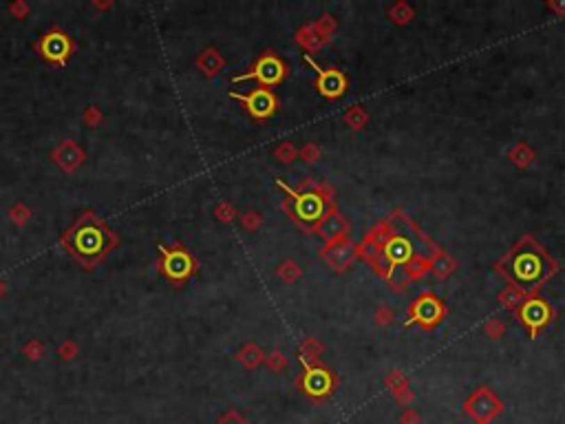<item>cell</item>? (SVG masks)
I'll list each match as a JSON object with an SVG mask.
<instances>
[{
  "mask_svg": "<svg viewBox=\"0 0 565 424\" xmlns=\"http://www.w3.org/2000/svg\"><path fill=\"white\" fill-rule=\"evenodd\" d=\"M64 243H67L69 252L75 256V259L84 263L86 267H91L111 250L113 235L104 223L95 219V217L86 214L69 230Z\"/></svg>",
  "mask_w": 565,
  "mask_h": 424,
  "instance_id": "obj_1",
  "label": "cell"
},
{
  "mask_svg": "<svg viewBox=\"0 0 565 424\" xmlns=\"http://www.w3.org/2000/svg\"><path fill=\"white\" fill-rule=\"evenodd\" d=\"M546 274H548V263L543 259V254L536 248H523L515 254V259H512V276L525 288L539 285V281H543Z\"/></svg>",
  "mask_w": 565,
  "mask_h": 424,
  "instance_id": "obj_2",
  "label": "cell"
},
{
  "mask_svg": "<svg viewBox=\"0 0 565 424\" xmlns=\"http://www.w3.org/2000/svg\"><path fill=\"white\" fill-rule=\"evenodd\" d=\"M278 186L292 197L294 217H296L301 223L314 226V223H318L320 219H325V217H327V201L320 197L318 192H312V190L310 192H294L282 182H278Z\"/></svg>",
  "mask_w": 565,
  "mask_h": 424,
  "instance_id": "obj_3",
  "label": "cell"
},
{
  "mask_svg": "<svg viewBox=\"0 0 565 424\" xmlns=\"http://www.w3.org/2000/svg\"><path fill=\"white\" fill-rule=\"evenodd\" d=\"M282 75H285V67L276 56H263L259 62L254 64L252 71L243 73V75H234V82H246V80H256L261 86H276Z\"/></svg>",
  "mask_w": 565,
  "mask_h": 424,
  "instance_id": "obj_4",
  "label": "cell"
},
{
  "mask_svg": "<svg viewBox=\"0 0 565 424\" xmlns=\"http://www.w3.org/2000/svg\"><path fill=\"white\" fill-rule=\"evenodd\" d=\"M230 95L243 102L254 120H267L272 118L276 111V95L272 91H267V88H254L248 95H241V93H230Z\"/></svg>",
  "mask_w": 565,
  "mask_h": 424,
  "instance_id": "obj_5",
  "label": "cell"
},
{
  "mask_svg": "<svg viewBox=\"0 0 565 424\" xmlns=\"http://www.w3.org/2000/svg\"><path fill=\"white\" fill-rule=\"evenodd\" d=\"M305 62L310 64V67L316 71V86H318V91L320 95H325V97H340L344 93V88H347V80H344V75L336 69H320L318 64L310 58V56H305Z\"/></svg>",
  "mask_w": 565,
  "mask_h": 424,
  "instance_id": "obj_6",
  "label": "cell"
},
{
  "mask_svg": "<svg viewBox=\"0 0 565 424\" xmlns=\"http://www.w3.org/2000/svg\"><path fill=\"white\" fill-rule=\"evenodd\" d=\"M164 252V274L168 276L170 281H186L192 269H195V263H192L190 254L184 250H161Z\"/></svg>",
  "mask_w": 565,
  "mask_h": 424,
  "instance_id": "obj_7",
  "label": "cell"
},
{
  "mask_svg": "<svg viewBox=\"0 0 565 424\" xmlns=\"http://www.w3.org/2000/svg\"><path fill=\"white\" fill-rule=\"evenodd\" d=\"M71 40L67 33L62 31H49L40 40V54L49 62H64L71 56Z\"/></svg>",
  "mask_w": 565,
  "mask_h": 424,
  "instance_id": "obj_8",
  "label": "cell"
},
{
  "mask_svg": "<svg viewBox=\"0 0 565 424\" xmlns=\"http://www.w3.org/2000/svg\"><path fill=\"white\" fill-rule=\"evenodd\" d=\"M442 305L438 299H433V297H422L415 305H413V320L415 323H422V325H427L431 327L433 323H438L440 316H442Z\"/></svg>",
  "mask_w": 565,
  "mask_h": 424,
  "instance_id": "obj_9",
  "label": "cell"
},
{
  "mask_svg": "<svg viewBox=\"0 0 565 424\" xmlns=\"http://www.w3.org/2000/svg\"><path fill=\"white\" fill-rule=\"evenodd\" d=\"M521 320L525 325L530 327V331L534 333L541 325H546L548 320H550V307L543 303V301H539V299H532L528 301L523 307H521Z\"/></svg>",
  "mask_w": 565,
  "mask_h": 424,
  "instance_id": "obj_10",
  "label": "cell"
},
{
  "mask_svg": "<svg viewBox=\"0 0 565 424\" xmlns=\"http://www.w3.org/2000/svg\"><path fill=\"white\" fill-rule=\"evenodd\" d=\"M384 254H387L389 263H393L397 267V265H404L411 259V254H413V246H411V241L404 239V237H393L387 243V248H384Z\"/></svg>",
  "mask_w": 565,
  "mask_h": 424,
  "instance_id": "obj_11",
  "label": "cell"
},
{
  "mask_svg": "<svg viewBox=\"0 0 565 424\" xmlns=\"http://www.w3.org/2000/svg\"><path fill=\"white\" fill-rule=\"evenodd\" d=\"M331 387V378L325 369H310L305 376V391L312 395H325Z\"/></svg>",
  "mask_w": 565,
  "mask_h": 424,
  "instance_id": "obj_12",
  "label": "cell"
},
{
  "mask_svg": "<svg viewBox=\"0 0 565 424\" xmlns=\"http://www.w3.org/2000/svg\"><path fill=\"white\" fill-rule=\"evenodd\" d=\"M219 424H243L239 418H234V416H230V418H225V420H221Z\"/></svg>",
  "mask_w": 565,
  "mask_h": 424,
  "instance_id": "obj_13",
  "label": "cell"
}]
</instances>
